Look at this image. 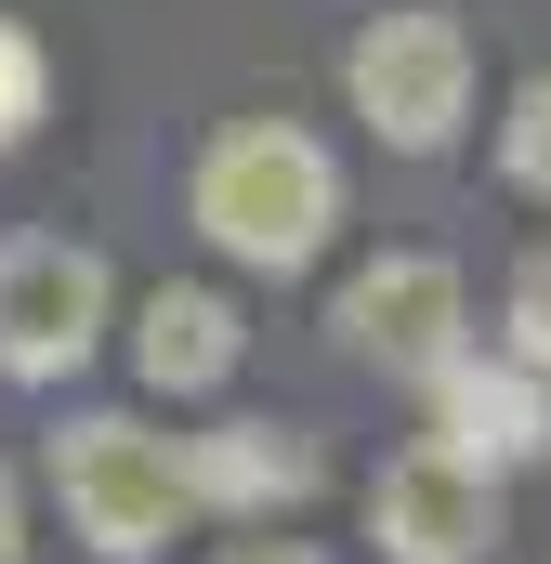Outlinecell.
I'll use <instances>...</instances> for the list:
<instances>
[{"mask_svg":"<svg viewBox=\"0 0 551 564\" xmlns=\"http://www.w3.org/2000/svg\"><path fill=\"white\" fill-rule=\"evenodd\" d=\"M499 171H512V184H526V197L551 210V66L526 79V93H512V119H499Z\"/></svg>","mask_w":551,"mask_h":564,"instance_id":"obj_11","label":"cell"},{"mask_svg":"<svg viewBox=\"0 0 551 564\" xmlns=\"http://www.w3.org/2000/svg\"><path fill=\"white\" fill-rule=\"evenodd\" d=\"M342 355L381 368V381H420V394H433V381L473 355L460 263H446V250H381V263H355V276H342Z\"/></svg>","mask_w":551,"mask_h":564,"instance_id":"obj_4","label":"cell"},{"mask_svg":"<svg viewBox=\"0 0 551 564\" xmlns=\"http://www.w3.org/2000/svg\"><path fill=\"white\" fill-rule=\"evenodd\" d=\"M237 355H250V315H237L224 289H144V315H132L144 394H224Z\"/></svg>","mask_w":551,"mask_h":564,"instance_id":"obj_9","label":"cell"},{"mask_svg":"<svg viewBox=\"0 0 551 564\" xmlns=\"http://www.w3.org/2000/svg\"><path fill=\"white\" fill-rule=\"evenodd\" d=\"M119 289L79 237H0V381H66L106 341Z\"/></svg>","mask_w":551,"mask_h":564,"instance_id":"obj_5","label":"cell"},{"mask_svg":"<svg viewBox=\"0 0 551 564\" xmlns=\"http://www.w3.org/2000/svg\"><path fill=\"white\" fill-rule=\"evenodd\" d=\"M342 93H355V119L395 144V158H446L460 119H473V26H460L446 0L368 13L355 53H342Z\"/></svg>","mask_w":551,"mask_h":564,"instance_id":"obj_2","label":"cell"},{"mask_svg":"<svg viewBox=\"0 0 551 564\" xmlns=\"http://www.w3.org/2000/svg\"><path fill=\"white\" fill-rule=\"evenodd\" d=\"M197 237L250 276H302L342 224V158L302 132V119H224L197 144V184H184Z\"/></svg>","mask_w":551,"mask_h":564,"instance_id":"obj_1","label":"cell"},{"mask_svg":"<svg viewBox=\"0 0 551 564\" xmlns=\"http://www.w3.org/2000/svg\"><path fill=\"white\" fill-rule=\"evenodd\" d=\"M53 499H66V525L93 539L106 564H144L171 525H184V473H171V446L119 408H93V421L53 433Z\"/></svg>","mask_w":551,"mask_h":564,"instance_id":"obj_3","label":"cell"},{"mask_svg":"<svg viewBox=\"0 0 551 564\" xmlns=\"http://www.w3.org/2000/svg\"><path fill=\"white\" fill-rule=\"evenodd\" d=\"M171 473H184V512H302L315 499V446L289 421H210L171 446Z\"/></svg>","mask_w":551,"mask_h":564,"instance_id":"obj_7","label":"cell"},{"mask_svg":"<svg viewBox=\"0 0 551 564\" xmlns=\"http://www.w3.org/2000/svg\"><path fill=\"white\" fill-rule=\"evenodd\" d=\"M433 446L446 459H473V473H512V459H551V381L539 368H486V355H460L446 381H433Z\"/></svg>","mask_w":551,"mask_h":564,"instance_id":"obj_8","label":"cell"},{"mask_svg":"<svg viewBox=\"0 0 551 564\" xmlns=\"http://www.w3.org/2000/svg\"><path fill=\"white\" fill-rule=\"evenodd\" d=\"M53 119V53H40V26L26 13H0V158Z\"/></svg>","mask_w":551,"mask_h":564,"instance_id":"obj_10","label":"cell"},{"mask_svg":"<svg viewBox=\"0 0 551 564\" xmlns=\"http://www.w3.org/2000/svg\"><path fill=\"white\" fill-rule=\"evenodd\" d=\"M0 564H26V499H13V473H0Z\"/></svg>","mask_w":551,"mask_h":564,"instance_id":"obj_13","label":"cell"},{"mask_svg":"<svg viewBox=\"0 0 551 564\" xmlns=\"http://www.w3.org/2000/svg\"><path fill=\"white\" fill-rule=\"evenodd\" d=\"M512 368L551 381V250H526V276H512Z\"/></svg>","mask_w":551,"mask_h":564,"instance_id":"obj_12","label":"cell"},{"mask_svg":"<svg viewBox=\"0 0 551 564\" xmlns=\"http://www.w3.org/2000/svg\"><path fill=\"white\" fill-rule=\"evenodd\" d=\"M368 539H381V564H486V539H499V473H473V459H446L420 433V446H395L368 473Z\"/></svg>","mask_w":551,"mask_h":564,"instance_id":"obj_6","label":"cell"},{"mask_svg":"<svg viewBox=\"0 0 551 564\" xmlns=\"http://www.w3.org/2000/svg\"><path fill=\"white\" fill-rule=\"evenodd\" d=\"M224 564H315V552H302V539H237Z\"/></svg>","mask_w":551,"mask_h":564,"instance_id":"obj_14","label":"cell"}]
</instances>
